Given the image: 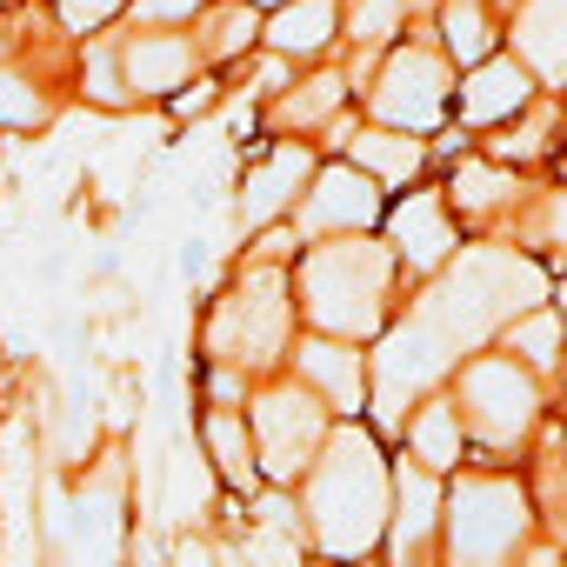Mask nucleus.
Masks as SVG:
<instances>
[{
    "instance_id": "nucleus-1",
    "label": "nucleus",
    "mask_w": 567,
    "mask_h": 567,
    "mask_svg": "<svg viewBox=\"0 0 567 567\" xmlns=\"http://www.w3.org/2000/svg\"><path fill=\"white\" fill-rule=\"evenodd\" d=\"M301 507L321 554L368 560L388 540V514H394V467L381 454V434L361 421H334L328 447L301 474Z\"/></svg>"
},
{
    "instance_id": "nucleus-2",
    "label": "nucleus",
    "mask_w": 567,
    "mask_h": 567,
    "mask_svg": "<svg viewBox=\"0 0 567 567\" xmlns=\"http://www.w3.org/2000/svg\"><path fill=\"white\" fill-rule=\"evenodd\" d=\"M394 247L374 234L348 240H315L295 280V308L315 321L328 341H374L388 328V295H394Z\"/></svg>"
},
{
    "instance_id": "nucleus-3",
    "label": "nucleus",
    "mask_w": 567,
    "mask_h": 567,
    "mask_svg": "<svg viewBox=\"0 0 567 567\" xmlns=\"http://www.w3.org/2000/svg\"><path fill=\"white\" fill-rule=\"evenodd\" d=\"M540 301H547V274H540L534 260H520V254H507V247H474V254L447 260V280L427 295L421 321L461 354V348L501 334L507 321L534 315Z\"/></svg>"
},
{
    "instance_id": "nucleus-4",
    "label": "nucleus",
    "mask_w": 567,
    "mask_h": 567,
    "mask_svg": "<svg viewBox=\"0 0 567 567\" xmlns=\"http://www.w3.org/2000/svg\"><path fill=\"white\" fill-rule=\"evenodd\" d=\"M48 520V554L54 567H121L127 560V474L114 454L74 481H48L41 494Z\"/></svg>"
},
{
    "instance_id": "nucleus-5",
    "label": "nucleus",
    "mask_w": 567,
    "mask_h": 567,
    "mask_svg": "<svg viewBox=\"0 0 567 567\" xmlns=\"http://www.w3.org/2000/svg\"><path fill=\"white\" fill-rule=\"evenodd\" d=\"M441 534H447V567H514L534 534V507L507 474H461Z\"/></svg>"
},
{
    "instance_id": "nucleus-6",
    "label": "nucleus",
    "mask_w": 567,
    "mask_h": 567,
    "mask_svg": "<svg viewBox=\"0 0 567 567\" xmlns=\"http://www.w3.org/2000/svg\"><path fill=\"white\" fill-rule=\"evenodd\" d=\"M288 328H295L288 274H280V267H247V280L207 321V354H214V368L267 374L280 354H288Z\"/></svg>"
},
{
    "instance_id": "nucleus-7",
    "label": "nucleus",
    "mask_w": 567,
    "mask_h": 567,
    "mask_svg": "<svg viewBox=\"0 0 567 567\" xmlns=\"http://www.w3.org/2000/svg\"><path fill=\"white\" fill-rule=\"evenodd\" d=\"M247 434H254V467H260V481L295 487V481L315 467V454L328 447L334 414H328L301 381H280V388H260V394L247 401Z\"/></svg>"
},
{
    "instance_id": "nucleus-8",
    "label": "nucleus",
    "mask_w": 567,
    "mask_h": 567,
    "mask_svg": "<svg viewBox=\"0 0 567 567\" xmlns=\"http://www.w3.org/2000/svg\"><path fill=\"white\" fill-rule=\"evenodd\" d=\"M454 414H461V427H467L481 447H514V441H527L534 421H540V388H534V374H527L520 361H507V354H474V361L461 368V401H454Z\"/></svg>"
},
{
    "instance_id": "nucleus-9",
    "label": "nucleus",
    "mask_w": 567,
    "mask_h": 567,
    "mask_svg": "<svg viewBox=\"0 0 567 567\" xmlns=\"http://www.w3.org/2000/svg\"><path fill=\"white\" fill-rule=\"evenodd\" d=\"M447 101H454V68L434 48H394L368 87L374 127H394V134H427L447 114Z\"/></svg>"
},
{
    "instance_id": "nucleus-10",
    "label": "nucleus",
    "mask_w": 567,
    "mask_h": 567,
    "mask_svg": "<svg viewBox=\"0 0 567 567\" xmlns=\"http://www.w3.org/2000/svg\"><path fill=\"white\" fill-rule=\"evenodd\" d=\"M447 368H454V348H447L421 315H408L401 328H388V341H381V354H374V421H381V434L401 421L408 401L434 394V381H441Z\"/></svg>"
},
{
    "instance_id": "nucleus-11",
    "label": "nucleus",
    "mask_w": 567,
    "mask_h": 567,
    "mask_svg": "<svg viewBox=\"0 0 567 567\" xmlns=\"http://www.w3.org/2000/svg\"><path fill=\"white\" fill-rule=\"evenodd\" d=\"M295 220H301L308 240H348V234H368V227L381 220V187H374L361 167H348V161H341V167H315V181H308Z\"/></svg>"
},
{
    "instance_id": "nucleus-12",
    "label": "nucleus",
    "mask_w": 567,
    "mask_h": 567,
    "mask_svg": "<svg viewBox=\"0 0 567 567\" xmlns=\"http://www.w3.org/2000/svg\"><path fill=\"white\" fill-rule=\"evenodd\" d=\"M295 374H301V388H308L334 421H354V414L368 408V354H361L354 341H328V334L301 341V348H295Z\"/></svg>"
},
{
    "instance_id": "nucleus-13",
    "label": "nucleus",
    "mask_w": 567,
    "mask_h": 567,
    "mask_svg": "<svg viewBox=\"0 0 567 567\" xmlns=\"http://www.w3.org/2000/svg\"><path fill=\"white\" fill-rule=\"evenodd\" d=\"M388 247H394V260H408V267H421V274L447 267V260H454V247H461L447 194L421 187V194L394 200V207H388Z\"/></svg>"
},
{
    "instance_id": "nucleus-14",
    "label": "nucleus",
    "mask_w": 567,
    "mask_h": 567,
    "mask_svg": "<svg viewBox=\"0 0 567 567\" xmlns=\"http://www.w3.org/2000/svg\"><path fill=\"white\" fill-rule=\"evenodd\" d=\"M308 181H315V154L301 141H280L274 154H260L240 181V227H274L280 214H295Z\"/></svg>"
},
{
    "instance_id": "nucleus-15",
    "label": "nucleus",
    "mask_w": 567,
    "mask_h": 567,
    "mask_svg": "<svg viewBox=\"0 0 567 567\" xmlns=\"http://www.w3.org/2000/svg\"><path fill=\"white\" fill-rule=\"evenodd\" d=\"M194 68H200V48L187 34H127L121 41V74H127V94L134 101H174L181 87H194Z\"/></svg>"
},
{
    "instance_id": "nucleus-16",
    "label": "nucleus",
    "mask_w": 567,
    "mask_h": 567,
    "mask_svg": "<svg viewBox=\"0 0 567 567\" xmlns=\"http://www.w3.org/2000/svg\"><path fill=\"white\" fill-rule=\"evenodd\" d=\"M441 514H447V494L434 474H421L414 461L394 467V514H388V547L401 567H421V554L434 547L441 534Z\"/></svg>"
},
{
    "instance_id": "nucleus-17",
    "label": "nucleus",
    "mask_w": 567,
    "mask_h": 567,
    "mask_svg": "<svg viewBox=\"0 0 567 567\" xmlns=\"http://www.w3.org/2000/svg\"><path fill=\"white\" fill-rule=\"evenodd\" d=\"M527 101H534V74H527L514 54H487V61L454 87V107H461L467 127H501V121L527 114Z\"/></svg>"
},
{
    "instance_id": "nucleus-18",
    "label": "nucleus",
    "mask_w": 567,
    "mask_h": 567,
    "mask_svg": "<svg viewBox=\"0 0 567 567\" xmlns=\"http://www.w3.org/2000/svg\"><path fill=\"white\" fill-rule=\"evenodd\" d=\"M514 61L547 87H567V0H527L514 21Z\"/></svg>"
},
{
    "instance_id": "nucleus-19",
    "label": "nucleus",
    "mask_w": 567,
    "mask_h": 567,
    "mask_svg": "<svg viewBox=\"0 0 567 567\" xmlns=\"http://www.w3.org/2000/svg\"><path fill=\"white\" fill-rule=\"evenodd\" d=\"M200 447H207V467H214L220 487H234V494H254V487H260L247 414H234V408H207V421H200Z\"/></svg>"
},
{
    "instance_id": "nucleus-20",
    "label": "nucleus",
    "mask_w": 567,
    "mask_h": 567,
    "mask_svg": "<svg viewBox=\"0 0 567 567\" xmlns=\"http://www.w3.org/2000/svg\"><path fill=\"white\" fill-rule=\"evenodd\" d=\"M461 454H467V427H461V414H454V401H421L414 408V421H408V461L421 467V474H447V467H461Z\"/></svg>"
},
{
    "instance_id": "nucleus-21",
    "label": "nucleus",
    "mask_w": 567,
    "mask_h": 567,
    "mask_svg": "<svg viewBox=\"0 0 567 567\" xmlns=\"http://www.w3.org/2000/svg\"><path fill=\"white\" fill-rule=\"evenodd\" d=\"M421 161H427V147H421L414 134H394V127H361V134L348 141V167H361L381 194H388V187H408V181L421 174Z\"/></svg>"
},
{
    "instance_id": "nucleus-22",
    "label": "nucleus",
    "mask_w": 567,
    "mask_h": 567,
    "mask_svg": "<svg viewBox=\"0 0 567 567\" xmlns=\"http://www.w3.org/2000/svg\"><path fill=\"white\" fill-rule=\"evenodd\" d=\"M260 34H267L274 54H288V61L321 54L341 34V0H288V8H274V21Z\"/></svg>"
},
{
    "instance_id": "nucleus-23",
    "label": "nucleus",
    "mask_w": 567,
    "mask_h": 567,
    "mask_svg": "<svg viewBox=\"0 0 567 567\" xmlns=\"http://www.w3.org/2000/svg\"><path fill=\"white\" fill-rule=\"evenodd\" d=\"M501 334H507V348H514L507 361H520L527 374H554V368L567 361V354H560V348H567V321H560L554 308H534V315L507 321Z\"/></svg>"
},
{
    "instance_id": "nucleus-24",
    "label": "nucleus",
    "mask_w": 567,
    "mask_h": 567,
    "mask_svg": "<svg viewBox=\"0 0 567 567\" xmlns=\"http://www.w3.org/2000/svg\"><path fill=\"white\" fill-rule=\"evenodd\" d=\"M260 34V8H247V0H227V8H207L200 14V61H240Z\"/></svg>"
},
{
    "instance_id": "nucleus-25",
    "label": "nucleus",
    "mask_w": 567,
    "mask_h": 567,
    "mask_svg": "<svg viewBox=\"0 0 567 567\" xmlns=\"http://www.w3.org/2000/svg\"><path fill=\"white\" fill-rule=\"evenodd\" d=\"M507 200H514V174H507V167H487V161H461V167H454V207H461V214L487 220V214H501Z\"/></svg>"
},
{
    "instance_id": "nucleus-26",
    "label": "nucleus",
    "mask_w": 567,
    "mask_h": 567,
    "mask_svg": "<svg viewBox=\"0 0 567 567\" xmlns=\"http://www.w3.org/2000/svg\"><path fill=\"white\" fill-rule=\"evenodd\" d=\"M447 48H454V61L481 68V61L494 54V28H487V8H474V0H454V8H447Z\"/></svg>"
},
{
    "instance_id": "nucleus-27",
    "label": "nucleus",
    "mask_w": 567,
    "mask_h": 567,
    "mask_svg": "<svg viewBox=\"0 0 567 567\" xmlns=\"http://www.w3.org/2000/svg\"><path fill=\"white\" fill-rule=\"evenodd\" d=\"M408 28V0H354V14H348V34L361 48H394Z\"/></svg>"
},
{
    "instance_id": "nucleus-28",
    "label": "nucleus",
    "mask_w": 567,
    "mask_h": 567,
    "mask_svg": "<svg viewBox=\"0 0 567 567\" xmlns=\"http://www.w3.org/2000/svg\"><path fill=\"white\" fill-rule=\"evenodd\" d=\"M348 101V81L341 74H315V81H301V94H288L280 101V121H308V127H328V114Z\"/></svg>"
},
{
    "instance_id": "nucleus-29",
    "label": "nucleus",
    "mask_w": 567,
    "mask_h": 567,
    "mask_svg": "<svg viewBox=\"0 0 567 567\" xmlns=\"http://www.w3.org/2000/svg\"><path fill=\"white\" fill-rule=\"evenodd\" d=\"M87 101L94 107H134V94H127V74H121V48H87Z\"/></svg>"
},
{
    "instance_id": "nucleus-30",
    "label": "nucleus",
    "mask_w": 567,
    "mask_h": 567,
    "mask_svg": "<svg viewBox=\"0 0 567 567\" xmlns=\"http://www.w3.org/2000/svg\"><path fill=\"white\" fill-rule=\"evenodd\" d=\"M0 127H14V134L48 127V101L34 94V81H21V74H8V68H0Z\"/></svg>"
},
{
    "instance_id": "nucleus-31",
    "label": "nucleus",
    "mask_w": 567,
    "mask_h": 567,
    "mask_svg": "<svg viewBox=\"0 0 567 567\" xmlns=\"http://www.w3.org/2000/svg\"><path fill=\"white\" fill-rule=\"evenodd\" d=\"M207 0H134V21L141 28H174V21H194Z\"/></svg>"
},
{
    "instance_id": "nucleus-32",
    "label": "nucleus",
    "mask_w": 567,
    "mask_h": 567,
    "mask_svg": "<svg viewBox=\"0 0 567 567\" xmlns=\"http://www.w3.org/2000/svg\"><path fill=\"white\" fill-rule=\"evenodd\" d=\"M121 8H127V0H61V14H68V28H74V34H94V28H101V21H114Z\"/></svg>"
},
{
    "instance_id": "nucleus-33",
    "label": "nucleus",
    "mask_w": 567,
    "mask_h": 567,
    "mask_svg": "<svg viewBox=\"0 0 567 567\" xmlns=\"http://www.w3.org/2000/svg\"><path fill=\"white\" fill-rule=\"evenodd\" d=\"M534 240H540V247H560V254H567V194H547V200H540Z\"/></svg>"
},
{
    "instance_id": "nucleus-34",
    "label": "nucleus",
    "mask_w": 567,
    "mask_h": 567,
    "mask_svg": "<svg viewBox=\"0 0 567 567\" xmlns=\"http://www.w3.org/2000/svg\"><path fill=\"white\" fill-rule=\"evenodd\" d=\"M247 8H288V0H247Z\"/></svg>"
},
{
    "instance_id": "nucleus-35",
    "label": "nucleus",
    "mask_w": 567,
    "mask_h": 567,
    "mask_svg": "<svg viewBox=\"0 0 567 567\" xmlns=\"http://www.w3.org/2000/svg\"><path fill=\"white\" fill-rule=\"evenodd\" d=\"M554 315H560V321H567V280H560V308H554Z\"/></svg>"
},
{
    "instance_id": "nucleus-36",
    "label": "nucleus",
    "mask_w": 567,
    "mask_h": 567,
    "mask_svg": "<svg viewBox=\"0 0 567 567\" xmlns=\"http://www.w3.org/2000/svg\"><path fill=\"white\" fill-rule=\"evenodd\" d=\"M560 368H567V361H560ZM560 414H567V388H560Z\"/></svg>"
}]
</instances>
